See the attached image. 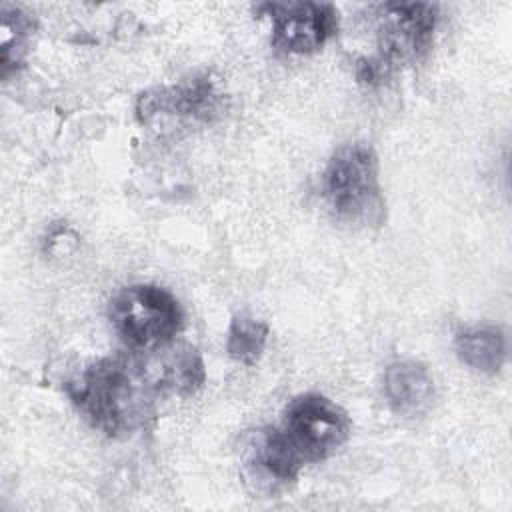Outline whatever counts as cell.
I'll list each match as a JSON object with an SVG mask.
<instances>
[{"instance_id":"obj_12","label":"cell","mask_w":512,"mask_h":512,"mask_svg":"<svg viewBox=\"0 0 512 512\" xmlns=\"http://www.w3.org/2000/svg\"><path fill=\"white\" fill-rule=\"evenodd\" d=\"M162 372L168 394H194L206 380L202 356L194 346H178L162 356Z\"/></svg>"},{"instance_id":"obj_13","label":"cell","mask_w":512,"mask_h":512,"mask_svg":"<svg viewBox=\"0 0 512 512\" xmlns=\"http://www.w3.org/2000/svg\"><path fill=\"white\" fill-rule=\"evenodd\" d=\"M268 340V324L240 312L230 320L228 332H226V352L232 360L244 364V366H254Z\"/></svg>"},{"instance_id":"obj_10","label":"cell","mask_w":512,"mask_h":512,"mask_svg":"<svg viewBox=\"0 0 512 512\" xmlns=\"http://www.w3.org/2000/svg\"><path fill=\"white\" fill-rule=\"evenodd\" d=\"M458 358L480 374H496L506 362V336L496 326H470L456 334Z\"/></svg>"},{"instance_id":"obj_2","label":"cell","mask_w":512,"mask_h":512,"mask_svg":"<svg viewBox=\"0 0 512 512\" xmlns=\"http://www.w3.org/2000/svg\"><path fill=\"white\" fill-rule=\"evenodd\" d=\"M322 196L336 220L354 228H378L386 220L378 156L354 142L338 148L322 174Z\"/></svg>"},{"instance_id":"obj_4","label":"cell","mask_w":512,"mask_h":512,"mask_svg":"<svg viewBox=\"0 0 512 512\" xmlns=\"http://www.w3.org/2000/svg\"><path fill=\"white\" fill-rule=\"evenodd\" d=\"M110 322L134 352H156L182 330L184 312L172 292L156 284H134L110 302Z\"/></svg>"},{"instance_id":"obj_6","label":"cell","mask_w":512,"mask_h":512,"mask_svg":"<svg viewBox=\"0 0 512 512\" xmlns=\"http://www.w3.org/2000/svg\"><path fill=\"white\" fill-rule=\"evenodd\" d=\"M348 414L322 394L296 396L284 410L282 434L302 462H318L334 454L350 436Z\"/></svg>"},{"instance_id":"obj_5","label":"cell","mask_w":512,"mask_h":512,"mask_svg":"<svg viewBox=\"0 0 512 512\" xmlns=\"http://www.w3.org/2000/svg\"><path fill=\"white\" fill-rule=\"evenodd\" d=\"M224 94L208 74L192 76L172 86L146 90L136 100V118L152 128H184L208 124L222 114Z\"/></svg>"},{"instance_id":"obj_1","label":"cell","mask_w":512,"mask_h":512,"mask_svg":"<svg viewBox=\"0 0 512 512\" xmlns=\"http://www.w3.org/2000/svg\"><path fill=\"white\" fill-rule=\"evenodd\" d=\"M68 396L84 418L112 438L130 436L154 418L156 404L168 394L162 356H106L68 384Z\"/></svg>"},{"instance_id":"obj_9","label":"cell","mask_w":512,"mask_h":512,"mask_svg":"<svg viewBox=\"0 0 512 512\" xmlns=\"http://www.w3.org/2000/svg\"><path fill=\"white\" fill-rule=\"evenodd\" d=\"M384 396L398 416L418 418L432 406L434 380L424 364L410 358L394 360L384 372Z\"/></svg>"},{"instance_id":"obj_8","label":"cell","mask_w":512,"mask_h":512,"mask_svg":"<svg viewBox=\"0 0 512 512\" xmlns=\"http://www.w3.org/2000/svg\"><path fill=\"white\" fill-rule=\"evenodd\" d=\"M246 474L256 490L276 492L296 482L304 462L288 444L280 428H264L252 434L246 446Z\"/></svg>"},{"instance_id":"obj_7","label":"cell","mask_w":512,"mask_h":512,"mask_svg":"<svg viewBox=\"0 0 512 512\" xmlns=\"http://www.w3.org/2000/svg\"><path fill=\"white\" fill-rule=\"evenodd\" d=\"M258 12L272 22V46L280 54H310L338 30V10L330 2H266Z\"/></svg>"},{"instance_id":"obj_11","label":"cell","mask_w":512,"mask_h":512,"mask_svg":"<svg viewBox=\"0 0 512 512\" xmlns=\"http://www.w3.org/2000/svg\"><path fill=\"white\" fill-rule=\"evenodd\" d=\"M0 16H2V24H0L2 78H8L24 62L36 22L26 10H22L16 4H8V2L2 4Z\"/></svg>"},{"instance_id":"obj_3","label":"cell","mask_w":512,"mask_h":512,"mask_svg":"<svg viewBox=\"0 0 512 512\" xmlns=\"http://www.w3.org/2000/svg\"><path fill=\"white\" fill-rule=\"evenodd\" d=\"M378 52L356 68L360 82L372 86L400 64L420 60L434 38L438 6L430 2H386L376 8Z\"/></svg>"}]
</instances>
